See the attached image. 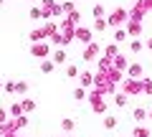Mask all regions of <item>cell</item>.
<instances>
[{"mask_svg": "<svg viewBox=\"0 0 152 137\" xmlns=\"http://www.w3.org/2000/svg\"><path fill=\"white\" fill-rule=\"evenodd\" d=\"M61 137H64V135H61Z\"/></svg>", "mask_w": 152, "mask_h": 137, "instance_id": "e575fe53", "label": "cell"}, {"mask_svg": "<svg viewBox=\"0 0 152 137\" xmlns=\"http://www.w3.org/2000/svg\"><path fill=\"white\" fill-rule=\"evenodd\" d=\"M96 53H99V43H96V41L86 43V51H84V59H86V61H94V59H96Z\"/></svg>", "mask_w": 152, "mask_h": 137, "instance_id": "277c9868", "label": "cell"}, {"mask_svg": "<svg viewBox=\"0 0 152 137\" xmlns=\"http://www.w3.org/2000/svg\"><path fill=\"white\" fill-rule=\"evenodd\" d=\"M145 46H147V48L152 51V38H147V41H145Z\"/></svg>", "mask_w": 152, "mask_h": 137, "instance_id": "4dcf8cb0", "label": "cell"}, {"mask_svg": "<svg viewBox=\"0 0 152 137\" xmlns=\"http://www.w3.org/2000/svg\"><path fill=\"white\" fill-rule=\"evenodd\" d=\"M91 84H94V76H91V71H84V74H81V86L86 89V86H91Z\"/></svg>", "mask_w": 152, "mask_h": 137, "instance_id": "7c38bea8", "label": "cell"}, {"mask_svg": "<svg viewBox=\"0 0 152 137\" xmlns=\"http://www.w3.org/2000/svg\"><path fill=\"white\" fill-rule=\"evenodd\" d=\"M127 71H129V79H137L142 74V66L140 64H129V66H127Z\"/></svg>", "mask_w": 152, "mask_h": 137, "instance_id": "30bf717a", "label": "cell"}, {"mask_svg": "<svg viewBox=\"0 0 152 137\" xmlns=\"http://www.w3.org/2000/svg\"><path fill=\"white\" fill-rule=\"evenodd\" d=\"M0 5H3V0H0Z\"/></svg>", "mask_w": 152, "mask_h": 137, "instance_id": "836d02e7", "label": "cell"}, {"mask_svg": "<svg viewBox=\"0 0 152 137\" xmlns=\"http://www.w3.org/2000/svg\"><path fill=\"white\" fill-rule=\"evenodd\" d=\"M127 97H129V94H124V92H122V94H117L114 104H117V107H127Z\"/></svg>", "mask_w": 152, "mask_h": 137, "instance_id": "5bb4252c", "label": "cell"}, {"mask_svg": "<svg viewBox=\"0 0 152 137\" xmlns=\"http://www.w3.org/2000/svg\"><path fill=\"white\" fill-rule=\"evenodd\" d=\"M53 61H41V71H43V74H51V71H53Z\"/></svg>", "mask_w": 152, "mask_h": 137, "instance_id": "9a60e30c", "label": "cell"}, {"mask_svg": "<svg viewBox=\"0 0 152 137\" xmlns=\"http://www.w3.org/2000/svg\"><path fill=\"white\" fill-rule=\"evenodd\" d=\"M94 18H104V8L102 5H94Z\"/></svg>", "mask_w": 152, "mask_h": 137, "instance_id": "83f0119b", "label": "cell"}, {"mask_svg": "<svg viewBox=\"0 0 152 137\" xmlns=\"http://www.w3.org/2000/svg\"><path fill=\"white\" fill-rule=\"evenodd\" d=\"M129 51H132V53H140V51H142V41H132V43H129Z\"/></svg>", "mask_w": 152, "mask_h": 137, "instance_id": "44dd1931", "label": "cell"}, {"mask_svg": "<svg viewBox=\"0 0 152 137\" xmlns=\"http://www.w3.org/2000/svg\"><path fill=\"white\" fill-rule=\"evenodd\" d=\"M61 130L64 132H74V119H64L61 122Z\"/></svg>", "mask_w": 152, "mask_h": 137, "instance_id": "ffe728a7", "label": "cell"}, {"mask_svg": "<svg viewBox=\"0 0 152 137\" xmlns=\"http://www.w3.org/2000/svg\"><path fill=\"white\" fill-rule=\"evenodd\" d=\"M43 18V10L41 8H31V21H41Z\"/></svg>", "mask_w": 152, "mask_h": 137, "instance_id": "e0dca14e", "label": "cell"}, {"mask_svg": "<svg viewBox=\"0 0 152 137\" xmlns=\"http://www.w3.org/2000/svg\"><path fill=\"white\" fill-rule=\"evenodd\" d=\"M10 114H13V119L20 117V114H23V104H13V107H10Z\"/></svg>", "mask_w": 152, "mask_h": 137, "instance_id": "7402d4cb", "label": "cell"}, {"mask_svg": "<svg viewBox=\"0 0 152 137\" xmlns=\"http://www.w3.org/2000/svg\"><path fill=\"white\" fill-rule=\"evenodd\" d=\"M127 21H129V15H127V10H122V8H117V10H114L112 15L107 18V23H109V26H114V28H119V26H124Z\"/></svg>", "mask_w": 152, "mask_h": 137, "instance_id": "6da1fadb", "label": "cell"}, {"mask_svg": "<svg viewBox=\"0 0 152 137\" xmlns=\"http://www.w3.org/2000/svg\"><path fill=\"white\" fill-rule=\"evenodd\" d=\"M107 26H109V23L104 21V18H96V23H94V31H107Z\"/></svg>", "mask_w": 152, "mask_h": 137, "instance_id": "ac0fdd59", "label": "cell"}, {"mask_svg": "<svg viewBox=\"0 0 152 137\" xmlns=\"http://www.w3.org/2000/svg\"><path fill=\"white\" fill-rule=\"evenodd\" d=\"M127 36H129V31H127V28H117V31H114V41H117V43L127 41Z\"/></svg>", "mask_w": 152, "mask_h": 137, "instance_id": "ba28073f", "label": "cell"}, {"mask_svg": "<svg viewBox=\"0 0 152 137\" xmlns=\"http://www.w3.org/2000/svg\"><path fill=\"white\" fill-rule=\"evenodd\" d=\"M150 119H152V112H150Z\"/></svg>", "mask_w": 152, "mask_h": 137, "instance_id": "d6a6232c", "label": "cell"}, {"mask_svg": "<svg viewBox=\"0 0 152 137\" xmlns=\"http://www.w3.org/2000/svg\"><path fill=\"white\" fill-rule=\"evenodd\" d=\"M20 104H23V112H33L36 109V102H33V99H23Z\"/></svg>", "mask_w": 152, "mask_h": 137, "instance_id": "2e32d148", "label": "cell"}, {"mask_svg": "<svg viewBox=\"0 0 152 137\" xmlns=\"http://www.w3.org/2000/svg\"><path fill=\"white\" fill-rule=\"evenodd\" d=\"M127 66H129V64H127L124 56H114V69H117V71H124Z\"/></svg>", "mask_w": 152, "mask_h": 137, "instance_id": "8992f818", "label": "cell"}, {"mask_svg": "<svg viewBox=\"0 0 152 137\" xmlns=\"http://www.w3.org/2000/svg\"><path fill=\"white\" fill-rule=\"evenodd\" d=\"M48 43H41V41H38V43H33L31 46V53L36 56V59H43V56H48Z\"/></svg>", "mask_w": 152, "mask_h": 137, "instance_id": "7a4b0ae2", "label": "cell"}, {"mask_svg": "<svg viewBox=\"0 0 152 137\" xmlns=\"http://www.w3.org/2000/svg\"><path fill=\"white\" fill-rule=\"evenodd\" d=\"M104 127L107 130H114L117 127V117H104Z\"/></svg>", "mask_w": 152, "mask_h": 137, "instance_id": "d6986e66", "label": "cell"}, {"mask_svg": "<svg viewBox=\"0 0 152 137\" xmlns=\"http://www.w3.org/2000/svg\"><path fill=\"white\" fill-rule=\"evenodd\" d=\"M15 92H18V94H26V92H28V84H26V81H18V84H15Z\"/></svg>", "mask_w": 152, "mask_h": 137, "instance_id": "cb8c5ba5", "label": "cell"}, {"mask_svg": "<svg viewBox=\"0 0 152 137\" xmlns=\"http://www.w3.org/2000/svg\"><path fill=\"white\" fill-rule=\"evenodd\" d=\"M66 74H69L71 79H74V76H79V66H69V69H66Z\"/></svg>", "mask_w": 152, "mask_h": 137, "instance_id": "4316f807", "label": "cell"}, {"mask_svg": "<svg viewBox=\"0 0 152 137\" xmlns=\"http://www.w3.org/2000/svg\"><path fill=\"white\" fill-rule=\"evenodd\" d=\"M142 92H145V94H152V81H150V79L142 81Z\"/></svg>", "mask_w": 152, "mask_h": 137, "instance_id": "484cf974", "label": "cell"}, {"mask_svg": "<svg viewBox=\"0 0 152 137\" xmlns=\"http://www.w3.org/2000/svg\"><path fill=\"white\" fill-rule=\"evenodd\" d=\"M132 117H134V122H142V119H147V109H145V107H137V109L132 112Z\"/></svg>", "mask_w": 152, "mask_h": 137, "instance_id": "8fae6325", "label": "cell"}, {"mask_svg": "<svg viewBox=\"0 0 152 137\" xmlns=\"http://www.w3.org/2000/svg\"><path fill=\"white\" fill-rule=\"evenodd\" d=\"M124 94H142V81H137V79H127Z\"/></svg>", "mask_w": 152, "mask_h": 137, "instance_id": "3957f363", "label": "cell"}, {"mask_svg": "<svg viewBox=\"0 0 152 137\" xmlns=\"http://www.w3.org/2000/svg\"><path fill=\"white\" fill-rule=\"evenodd\" d=\"M74 99H76V102H84V99H86V89H84V86L74 89Z\"/></svg>", "mask_w": 152, "mask_h": 137, "instance_id": "4fadbf2b", "label": "cell"}, {"mask_svg": "<svg viewBox=\"0 0 152 137\" xmlns=\"http://www.w3.org/2000/svg\"><path fill=\"white\" fill-rule=\"evenodd\" d=\"M43 38H46V31H43V28L31 31V41H33V43H38V41H43Z\"/></svg>", "mask_w": 152, "mask_h": 137, "instance_id": "9c48e42d", "label": "cell"}, {"mask_svg": "<svg viewBox=\"0 0 152 137\" xmlns=\"http://www.w3.org/2000/svg\"><path fill=\"white\" fill-rule=\"evenodd\" d=\"M51 61H53V64H66V51L64 48H58V51H53V59H51Z\"/></svg>", "mask_w": 152, "mask_h": 137, "instance_id": "52a82bcc", "label": "cell"}, {"mask_svg": "<svg viewBox=\"0 0 152 137\" xmlns=\"http://www.w3.org/2000/svg\"><path fill=\"white\" fill-rule=\"evenodd\" d=\"M134 137H150V130L147 127H134Z\"/></svg>", "mask_w": 152, "mask_h": 137, "instance_id": "603a6c76", "label": "cell"}, {"mask_svg": "<svg viewBox=\"0 0 152 137\" xmlns=\"http://www.w3.org/2000/svg\"><path fill=\"white\" fill-rule=\"evenodd\" d=\"M74 137H76V135H74Z\"/></svg>", "mask_w": 152, "mask_h": 137, "instance_id": "d590c367", "label": "cell"}, {"mask_svg": "<svg viewBox=\"0 0 152 137\" xmlns=\"http://www.w3.org/2000/svg\"><path fill=\"white\" fill-rule=\"evenodd\" d=\"M76 38L81 41V43H91V31H89V28H76Z\"/></svg>", "mask_w": 152, "mask_h": 137, "instance_id": "5b68a950", "label": "cell"}, {"mask_svg": "<svg viewBox=\"0 0 152 137\" xmlns=\"http://www.w3.org/2000/svg\"><path fill=\"white\" fill-rule=\"evenodd\" d=\"M3 86H5V84H3V81H0V89H3Z\"/></svg>", "mask_w": 152, "mask_h": 137, "instance_id": "1f68e13d", "label": "cell"}, {"mask_svg": "<svg viewBox=\"0 0 152 137\" xmlns=\"http://www.w3.org/2000/svg\"><path fill=\"white\" fill-rule=\"evenodd\" d=\"M5 119H8V112H5V109H0V125H5Z\"/></svg>", "mask_w": 152, "mask_h": 137, "instance_id": "f1b7e54d", "label": "cell"}, {"mask_svg": "<svg viewBox=\"0 0 152 137\" xmlns=\"http://www.w3.org/2000/svg\"><path fill=\"white\" fill-rule=\"evenodd\" d=\"M114 56H117V46H107V59H114Z\"/></svg>", "mask_w": 152, "mask_h": 137, "instance_id": "d4e9b609", "label": "cell"}, {"mask_svg": "<svg viewBox=\"0 0 152 137\" xmlns=\"http://www.w3.org/2000/svg\"><path fill=\"white\" fill-rule=\"evenodd\" d=\"M3 89H5V92H15V84H13V81H8V84H5Z\"/></svg>", "mask_w": 152, "mask_h": 137, "instance_id": "f546056e", "label": "cell"}]
</instances>
